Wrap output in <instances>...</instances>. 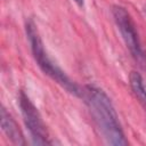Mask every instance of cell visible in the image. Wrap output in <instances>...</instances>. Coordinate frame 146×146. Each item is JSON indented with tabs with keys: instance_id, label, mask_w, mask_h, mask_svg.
Wrapping results in <instances>:
<instances>
[{
	"instance_id": "cell-5",
	"label": "cell",
	"mask_w": 146,
	"mask_h": 146,
	"mask_svg": "<svg viewBox=\"0 0 146 146\" xmlns=\"http://www.w3.org/2000/svg\"><path fill=\"white\" fill-rule=\"evenodd\" d=\"M0 117H1V129L3 133L7 136V138L15 145H25L26 141L24 139V135L22 130L19 129L15 119L7 112L5 107H1Z\"/></svg>"
},
{
	"instance_id": "cell-6",
	"label": "cell",
	"mask_w": 146,
	"mask_h": 146,
	"mask_svg": "<svg viewBox=\"0 0 146 146\" xmlns=\"http://www.w3.org/2000/svg\"><path fill=\"white\" fill-rule=\"evenodd\" d=\"M129 80H130V87H131L133 94L139 99V102L143 103V105L146 107V87L144 84L141 75L138 72L132 71L130 73Z\"/></svg>"
},
{
	"instance_id": "cell-3",
	"label": "cell",
	"mask_w": 146,
	"mask_h": 146,
	"mask_svg": "<svg viewBox=\"0 0 146 146\" xmlns=\"http://www.w3.org/2000/svg\"><path fill=\"white\" fill-rule=\"evenodd\" d=\"M112 14H113L115 24L121 33V36L127 48L129 49L130 54L140 65H145L146 55L141 47L139 34L131 15L127 11L124 7H121V6H114L112 8Z\"/></svg>"
},
{
	"instance_id": "cell-4",
	"label": "cell",
	"mask_w": 146,
	"mask_h": 146,
	"mask_svg": "<svg viewBox=\"0 0 146 146\" xmlns=\"http://www.w3.org/2000/svg\"><path fill=\"white\" fill-rule=\"evenodd\" d=\"M18 103H19V108H21V113H22L24 123L31 133L33 143L36 145L51 144L48 130L43 123V120H42L38 108L34 106V104L31 102V99L27 97V95H25L24 91L19 92Z\"/></svg>"
},
{
	"instance_id": "cell-1",
	"label": "cell",
	"mask_w": 146,
	"mask_h": 146,
	"mask_svg": "<svg viewBox=\"0 0 146 146\" xmlns=\"http://www.w3.org/2000/svg\"><path fill=\"white\" fill-rule=\"evenodd\" d=\"M82 99L88 105L91 116L106 143L114 146L128 145L116 111L106 92L95 86H86L83 87Z\"/></svg>"
},
{
	"instance_id": "cell-7",
	"label": "cell",
	"mask_w": 146,
	"mask_h": 146,
	"mask_svg": "<svg viewBox=\"0 0 146 146\" xmlns=\"http://www.w3.org/2000/svg\"><path fill=\"white\" fill-rule=\"evenodd\" d=\"M73 1H74L79 7H82V6H83V1H84V0H73Z\"/></svg>"
},
{
	"instance_id": "cell-2",
	"label": "cell",
	"mask_w": 146,
	"mask_h": 146,
	"mask_svg": "<svg viewBox=\"0 0 146 146\" xmlns=\"http://www.w3.org/2000/svg\"><path fill=\"white\" fill-rule=\"evenodd\" d=\"M25 31H26V35L30 42V47L33 54V57L38 64V66L41 68V71L48 75L49 78H51L55 82H57L59 86H62L66 91H68L70 94L82 98L83 96V88L79 87L74 81H72L66 74L65 72L48 56L43 42L41 40V36L39 34V31L35 26V24L29 19L25 24Z\"/></svg>"
}]
</instances>
